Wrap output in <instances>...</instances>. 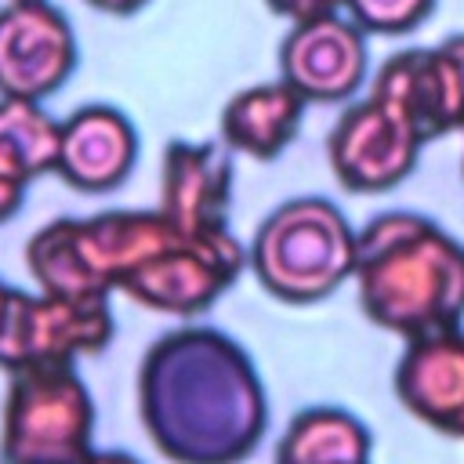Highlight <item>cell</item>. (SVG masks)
Listing matches in <instances>:
<instances>
[{
    "mask_svg": "<svg viewBox=\"0 0 464 464\" xmlns=\"http://www.w3.org/2000/svg\"><path fill=\"white\" fill-rule=\"evenodd\" d=\"M138 413L170 464H239L268 420L250 355L214 326H181L149 344Z\"/></svg>",
    "mask_w": 464,
    "mask_h": 464,
    "instance_id": "1",
    "label": "cell"
},
{
    "mask_svg": "<svg viewBox=\"0 0 464 464\" xmlns=\"http://www.w3.org/2000/svg\"><path fill=\"white\" fill-rule=\"evenodd\" d=\"M355 290L366 319L406 341L464 319V246L431 218L384 210L355 232Z\"/></svg>",
    "mask_w": 464,
    "mask_h": 464,
    "instance_id": "2",
    "label": "cell"
},
{
    "mask_svg": "<svg viewBox=\"0 0 464 464\" xmlns=\"http://www.w3.org/2000/svg\"><path fill=\"white\" fill-rule=\"evenodd\" d=\"M178 228L156 210H102L91 218H54L25 243L29 276L44 294L72 301H109L134 268L163 250Z\"/></svg>",
    "mask_w": 464,
    "mask_h": 464,
    "instance_id": "3",
    "label": "cell"
},
{
    "mask_svg": "<svg viewBox=\"0 0 464 464\" xmlns=\"http://www.w3.org/2000/svg\"><path fill=\"white\" fill-rule=\"evenodd\" d=\"M257 283L290 304H312L355 276V228L323 196L279 203L250 239Z\"/></svg>",
    "mask_w": 464,
    "mask_h": 464,
    "instance_id": "4",
    "label": "cell"
},
{
    "mask_svg": "<svg viewBox=\"0 0 464 464\" xmlns=\"http://www.w3.org/2000/svg\"><path fill=\"white\" fill-rule=\"evenodd\" d=\"M94 402L76 366L14 370L4 395V464H80L94 446Z\"/></svg>",
    "mask_w": 464,
    "mask_h": 464,
    "instance_id": "5",
    "label": "cell"
},
{
    "mask_svg": "<svg viewBox=\"0 0 464 464\" xmlns=\"http://www.w3.org/2000/svg\"><path fill=\"white\" fill-rule=\"evenodd\" d=\"M250 265V254L228 228L178 232L141 268L130 272L123 294L152 312L199 315L207 312Z\"/></svg>",
    "mask_w": 464,
    "mask_h": 464,
    "instance_id": "6",
    "label": "cell"
},
{
    "mask_svg": "<svg viewBox=\"0 0 464 464\" xmlns=\"http://www.w3.org/2000/svg\"><path fill=\"white\" fill-rule=\"evenodd\" d=\"M112 341L109 301H72L58 294L11 290L0 319V370L72 366Z\"/></svg>",
    "mask_w": 464,
    "mask_h": 464,
    "instance_id": "7",
    "label": "cell"
},
{
    "mask_svg": "<svg viewBox=\"0 0 464 464\" xmlns=\"http://www.w3.org/2000/svg\"><path fill=\"white\" fill-rule=\"evenodd\" d=\"M424 141L413 123L373 91L352 102L326 138V156L348 192H388L410 178Z\"/></svg>",
    "mask_w": 464,
    "mask_h": 464,
    "instance_id": "8",
    "label": "cell"
},
{
    "mask_svg": "<svg viewBox=\"0 0 464 464\" xmlns=\"http://www.w3.org/2000/svg\"><path fill=\"white\" fill-rule=\"evenodd\" d=\"M76 69V36L47 0L0 7V94L44 102Z\"/></svg>",
    "mask_w": 464,
    "mask_h": 464,
    "instance_id": "9",
    "label": "cell"
},
{
    "mask_svg": "<svg viewBox=\"0 0 464 464\" xmlns=\"http://www.w3.org/2000/svg\"><path fill=\"white\" fill-rule=\"evenodd\" d=\"M366 29L341 18L297 22L279 44V76L304 102L352 98L366 80Z\"/></svg>",
    "mask_w": 464,
    "mask_h": 464,
    "instance_id": "10",
    "label": "cell"
},
{
    "mask_svg": "<svg viewBox=\"0 0 464 464\" xmlns=\"http://www.w3.org/2000/svg\"><path fill=\"white\" fill-rule=\"evenodd\" d=\"M370 91L395 105L424 145L450 130H464V91L442 44L392 54L377 69Z\"/></svg>",
    "mask_w": 464,
    "mask_h": 464,
    "instance_id": "11",
    "label": "cell"
},
{
    "mask_svg": "<svg viewBox=\"0 0 464 464\" xmlns=\"http://www.w3.org/2000/svg\"><path fill=\"white\" fill-rule=\"evenodd\" d=\"M232 156L214 141H170L160 174V214L178 232L228 228Z\"/></svg>",
    "mask_w": 464,
    "mask_h": 464,
    "instance_id": "12",
    "label": "cell"
},
{
    "mask_svg": "<svg viewBox=\"0 0 464 464\" xmlns=\"http://www.w3.org/2000/svg\"><path fill=\"white\" fill-rule=\"evenodd\" d=\"M399 402L428 428L464 439V330L406 341L395 366Z\"/></svg>",
    "mask_w": 464,
    "mask_h": 464,
    "instance_id": "13",
    "label": "cell"
},
{
    "mask_svg": "<svg viewBox=\"0 0 464 464\" xmlns=\"http://www.w3.org/2000/svg\"><path fill=\"white\" fill-rule=\"evenodd\" d=\"M138 160V134L112 105H83L62 120L58 174L80 192L116 188Z\"/></svg>",
    "mask_w": 464,
    "mask_h": 464,
    "instance_id": "14",
    "label": "cell"
},
{
    "mask_svg": "<svg viewBox=\"0 0 464 464\" xmlns=\"http://www.w3.org/2000/svg\"><path fill=\"white\" fill-rule=\"evenodd\" d=\"M304 98L279 76L276 83H254L225 102L221 141L232 152L254 160H276L297 134Z\"/></svg>",
    "mask_w": 464,
    "mask_h": 464,
    "instance_id": "15",
    "label": "cell"
},
{
    "mask_svg": "<svg viewBox=\"0 0 464 464\" xmlns=\"http://www.w3.org/2000/svg\"><path fill=\"white\" fill-rule=\"evenodd\" d=\"M370 460V431L359 417L337 406L301 410L279 446L276 464H366Z\"/></svg>",
    "mask_w": 464,
    "mask_h": 464,
    "instance_id": "16",
    "label": "cell"
},
{
    "mask_svg": "<svg viewBox=\"0 0 464 464\" xmlns=\"http://www.w3.org/2000/svg\"><path fill=\"white\" fill-rule=\"evenodd\" d=\"M62 123L29 98L0 94V174L29 185L40 174L58 170Z\"/></svg>",
    "mask_w": 464,
    "mask_h": 464,
    "instance_id": "17",
    "label": "cell"
},
{
    "mask_svg": "<svg viewBox=\"0 0 464 464\" xmlns=\"http://www.w3.org/2000/svg\"><path fill=\"white\" fill-rule=\"evenodd\" d=\"M344 7L352 11V22L366 33L402 36L431 14L435 0H344Z\"/></svg>",
    "mask_w": 464,
    "mask_h": 464,
    "instance_id": "18",
    "label": "cell"
},
{
    "mask_svg": "<svg viewBox=\"0 0 464 464\" xmlns=\"http://www.w3.org/2000/svg\"><path fill=\"white\" fill-rule=\"evenodd\" d=\"M341 4H344V0H265V7H268L272 14H279V18H286L290 25L337 14Z\"/></svg>",
    "mask_w": 464,
    "mask_h": 464,
    "instance_id": "19",
    "label": "cell"
},
{
    "mask_svg": "<svg viewBox=\"0 0 464 464\" xmlns=\"http://www.w3.org/2000/svg\"><path fill=\"white\" fill-rule=\"evenodd\" d=\"M22 192H25V185H18V181H11V178L0 174V225H4L7 218L18 214V207H22Z\"/></svg>",
    "mask_w": 464,
    "mask_h": 464,
    "instance_id": "20",
    "label": "cell"
},
{
    "mask_svg": "<svg viewBox=\"0 0 464 464\" xmlns=\"http://www.w3.org/2000/svg\"><path fill=\"white\" fill-rule=\"evenodd\" d=\"M442 51L450 54V62H453V69H457V80H460V91H464V33L442 40Z\"/></svg>",
    "mask_w": 464,
    "mask_h": 464,
    "instance_id": "21",
    "label": "cell"
},
{
    "mask_svg": "<svg viewBox=\"0 0 464 464\" xmlns=\"http://www.w3.org/2000/svg\"><path fill=\"white\" fill-rule=\"evenodd\" d=\"M80 464H141V460H134L130 453H120V450H91Z\"/></svg>",
    "mask_w": 464,
    "mask_h": 464,
    "instance_id": "22",
    "label": "cell"
},
{
    "mask_svg": "<svg viewBox=\"0 0 464 464\" xmlns=\"http://www.w3.org/2000/svg\"><path fill=\"white\" fill-rule=\"evenodd\" d=\"M91 7L105 11V14H134L138 7H145L149 0H87Z\"/></svg>",
    "mask_w": 464,
    "mask_h": 464,
    "instance_id": "23",
    "label": "cell"
},
{
    "mask_svg": "<svg viewBox=\"0 0 464 464\" xmlns=\"http://www.w3.org/2000/svg\"><path fill=\"white\" fill-rule=\"evenodd\" d=\"M7 294H11V290L0 283V319H4V308H7Z\"/></svg>",
    "mask_w": 464,
    "mask_h": 464,
    "instance_id": "24",
    "label": "cell"
}]
</instances>
